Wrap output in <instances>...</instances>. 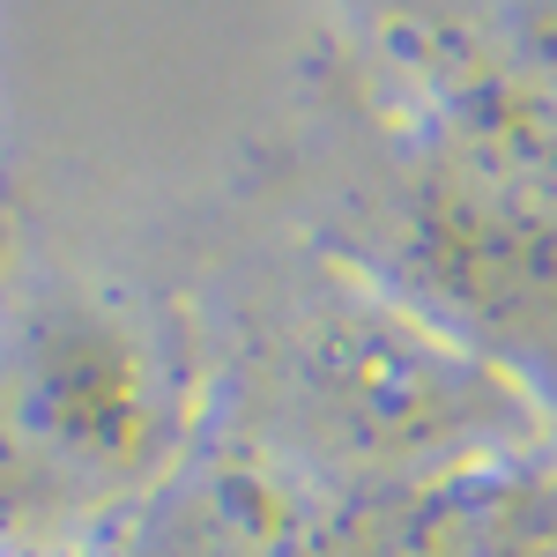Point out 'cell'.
Masks as SVG:
<instances>
[{
  "label": "cell",
  "instance_id": "cell-1",
  "mask_svg": "<svg viewBox=\"0 0 557 557\" xmlns=\"http://www.w3.org/2000/svg\"><path fill=\"white\" fill-rule=\"evenodd\" d=\"M335 238L386 305L557 401V201L409 120L343 186Z\"/></svg>",
  "mask_w": 557,
  "mask_h": 557
},
{
  "label": "cell",
  "instance_id": "cell-3",
  "mask_svg": "<svg viewBox=\"0 0 557 557\" xmlns=\"http://www.w3.org/2000/svg\"><path fill=\"white\" fill-rule=\"evenodd\" d=\"M0 394L30 446L67 454L83 469H127L157 446V386L141 343L89 305L38 312L30 335L15 343Z\"/></svg>",
  "mask_w": 557,
  "mask_h": 557
},
{
  "label": "cell",
  "instance_id": "cell-4",
  "mask_svg": "<svg viewBox=\"0 0 557 557\" xmlns=\"http://www.w3.org/2000/svg\"><path fill=\"white\" fill-rule=\"evenodd\" d=\"M15 454H23V431L8 417V394H0V491H8V475H15Z\"/></svg>",
  "mask_w": 557,
  "mask_h": 557
},
{
  "label": "cell",
  "instance_id": "cell-2",
  "mask_svg": "<svg viewBox=\"0 0 557 557\" xmlns=\"http://www.w3.org/2000/svg\"><path fill=\"white\" fill-rule=\"evenodd\" d=\"M290 394L335 454L431 483L491 469L543 431V401L520 394L498 364L343 275L298 320Z\"/></svg>",
  "mask_w": 557,
  "mask_h": 557
}]
</instances>
